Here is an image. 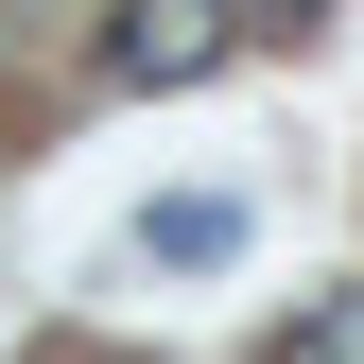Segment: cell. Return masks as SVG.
Returning <instances> with one entry per match:
<instances>
[{
  "label": "cell",
  "instance_id": "6da1fadb",
  "mask_svg": "<svg viewBox=\"0 0 364 364\" xmlns=\"http://www.w3.org/2000/svg\"><path fill=\"white\" fill-rule=\"evenodd\" d=\"M243 53V0H122L105 18V87H208Z\"/></svg>",
  "mask_w": 364,
  "mask_h": 364
},
{
  "label": "cell",
  "instance_id": "7a4b0ae2",
  "mask_svg": "<svg viewBox=\"0 0 364 364\" xmlns=\"http://www.w3.org/2000/svg\"><path fill=\"white\" fill-rule=\"evenodd\" d=\"M139 260H243V208L225 191H156L139 208Z\"/></svg>",
  "mask_w": 364,
  "mask_h": 364
},
{
  "label": "cell",
  "instance_id": "3957f363",
  "mask_svg": "<svg viewBox=\"0 0 364 364\" xmlns=\"http://www.w3.org/2000/svg\"><path fill=\"white\" fill-rule=\"evenodd\" d=\"M260 364H364V295H312V312H295V330H278V347H260Z\"/></svg>",
  "mask_w": 364,
  "mask_h": 364
},
{
  "label": "cell",
  "instance_id": "277c9868",
  "mask_svg": "<svg viewBox=\"0 0 364 364\" xmlns=\"http://www.w3.org/2000/svg\"><path fill=\"white\" fill-rule=\"evenodd\" d=\"M243 35H330V0H243Z\"/></svg>",
  "mask_w": 364,
  "mask_h": 364
}]
</instances>
